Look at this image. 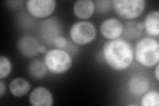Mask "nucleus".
<instances>
[{
  "label": "nucleus",
  "instance_id": "nucleus-1",
  "mask_svg": "<svg viewBox=\"0 0 159 106\" xmlns=\"http://www.w3.org/2000/svg\"><path fill=\"white\" fill-rule=\"evenodd\" d=\"M104 61L109 68L121 72L131 65L134 52L131 44L123 39L109 40L104 44L102 48Z\"/></svg>",
  "mask_w": 159,
  "mask_h": 106
},
{
  "label": "nucleus",
  "instance_id": "nucleus-2",
  "mask_svg": "<svg viewBox=\"0 0 159 106\" xmlns=\"http://www.w3.org/2000/svg\"><path fill=\"white\" fill-rule=\"evenodd\" d=\"M137 61L145 67H152L159 60V44L156 39L145 37L139 40L135 48Z\"/></svg>",
  "mask_w": 159,
  "mask_h": 106
},
{
  "label": "nucleus",
  "instance_id": "nucleus-3",
  "mask_svg": "<svg viewBox=\"0 0 159 106\" xmlns=\"http://www.w3.org/2000/svg\"><path fill=\"white\" fill-rule=\"evenodd\" d=\"M43 62L50 72L61 74L70 69L73 60L71 55L65 50L53 48L45 53Z\"/></svg>",
  "mask_w": 159,
  "mask_h": 106
},
{
  "label": "nucleus",
  "instance_id": "nucleus-4",
  "mask_svg": "<svg viewBox=\"0 0 159 106\" xmlns=\"http://www.w3.org/2000/svg\"><path fill=\"white\" fill-rule=\"evenodd\" d=\"M112 6L117 16L131 20L139 17L145 9V0H114Z\"/></svg>",
  "mask_w": 159,
  "mask_h": 106
},
{
  "label": "nucleus",
  "instance_id": "nucleus-5",
  "mask_svg": "<svg viewBox=\"0 0 159 106\" xmlns=\"http://www.w3.org/2000/svg\"><path fill=\"white\" fill-rule=\"evenodd\" d=\"M69 35L73 43L78 45H86L95 40L97 31L92 23L82 21L72 25Z\"/></svg>",
  "mask_w": 159,
  "mask_h": 106
},
{
  "label": "nucleus",
  "instance_id": "nucleus-6",
  "mask_svg": "<svg viewBox=\"0 0 159 106\" xmlns=\"http://www.w3.org/2000/svg\"><path fill=\"white\" fill-rule=\"evenodd\" d=\"M57 6L54 0H28L26 2V8L33 17L38 19H44L53 13Z\"/></svg>",
  "mask_w": 159,
  "mask_h": 106
},
{
  "label": "nucleus",
  "instance_id": "nucleus-7",
  "mask_svg": "<svg viewBox=\"0 0 159 106\" xmlns=\"http://www.w3.org/2000/svg\"><path fill=\"white\" fill-rule=\"evenodd\" d=\"M102 36L109 40L117 39L123 31V25L116 18H108L102 22L99 28Z\"/></svg>",
  "mask_w": 159,
  "mask_h": 106
},
{
  "label": "nucleus",
  "instance_id": "nucleus-8",
  "mask_svg": "<svg viewBox=\"0 0 159 106\" xmlns=\"http://www.w3.org/2000/svg\"><path fill=\"white\" fill-rule=\"evenodd\" d=\"M29 100L33 106H51L54 102V98L48 89L39 86L32 90Z\"/></svg>",
  "mask_w": 159,
  "mask_h": 106
},
{
  "label": "nucleus",
  "instance_id": "nucleus-9",
  "mask_svg": "<svg viewBox=\"0 0 159 106\" xmlns=\"http://www.w3.org/2000/svg\"><path fill=\"white\" fill-rule=\"evenodd\" d=\"M39 43L37 40L29 35H25L19 39L17 47L19 52L26 57H35L39 53Z\"/></svg>",
  "mask_w": 159,
  "mask_h": 106
},
{
  "label": "nucleus",
  "instance_id": "nucleus-10",
  "mask_svg": "<svg viewBox=\"0 0 159 106\" xmlns=\"http://www.w3.org/2000/svg\"><path fill=\"white\" fill-rule=\"evenodd\" d=\"M128 88L131 94L140 96L148 91L150 82L145 76L134 75L129 80Z\"/></svg>",
  "mask_w": 159,
  "mask_h": 106
},
{
  "label": "nucleus",
  "instance_id": "nucleus-11",
  "mask_svg": "<svg viewBox=\"0 0 159 106\" xmlns=\"http://www.w3.org/2000/svg\"><path fill=\"white\" fill-rule=\"evenodd\" d=\"M95 12V3L92 0H78L73 6V13L76 17L86 19Z\"/></svg>",
  "mask_w": 159,
  "mask_h": 106
},
{
  "label": "nucleus",
  "instance_id": "nucleus-12",
  "mask_svg": "<svg viewBox=\"0 0 159 106\" xmlns=\"http://www.w3.org/2000/svg\"><path fill=\"white\" fill-rule=\"evenodd\" d=\"M144 29L152 37L159 35V12L158 10L148 13L143 22Z\"/></svg>",
  "mask_w": 159,
  "mask_h": 106
},
{
  "label": "nucleus",
  "instance_id": "nucleus-13",
  "mask_svg": "<svg viewBox=\"0 0 159 106\" xmlns=\"http://www.w3.org/2000/svg\"><path fill=\"white\" fill-rule=\"evenodd\" d=\"M9 91L15 97L21 98L25 95L31 89V84L23 78L13 79L9 84Z\"/></svg>",
  "mask_w": 159,
  "mask_h": 106
},
{
  "label": "nucleus",
  "instance_id": "nucleus-14",
  "mask_svg": "<svg viewBox=\"0 0 159 106\" xmlns=\"http://www.w3.org/2000/svg\"><path fill=\"white\" fill-rule=\"evenodd\" d=\"M28 71L33 78L40 79L45 76L47 68L44 62L40 60H34L29 64Z\"/></svg>",
  "mask_w": 159,
  "mask_h": 106
},
{
  "label": "nucleus",
  "instance_id": "nucleus-15",
  "mask_svg": "<svg viewBox=\"0 0 159 106\" xmlns=\"http://www.w3.org/2000/svg\"><path fill=\"white\" fill-rule=\"evenodd\" d=\"M123 33L127 39H135L141 36L143 31L139 29L137 22L131 21L123 25Z\"/></svg>",
  "mask_w": 159,
  "mask_h": 106
},
{
  "label": "nucleus",
  "instance_id": "nucleus-16",
  "mask_svg": "<svg viewBox=\"0 0 159 106\" xmlns=\"http://www.w3.org/2000/svg\"><path fill=\"white\" fill-rule=\"evenodd\" d=\"M142 106H158L159 105V93L158 91H147L143 95L141 99Z\"/></svg>",
  "mask_w": 159,
  "mask_h": 106
},
{
  "label": "nucleus",
  "instance_id": "nucleus-17",
  "mask_svg": "<svg viewBox=\"0 0 159 106\" xmlns=\"http://www.w3.org/2000/svg\"><path fill=\"white\" fill-rule=\"evenodd\" d=\"M12 70V64L6 56L0 57V79L7 78Z\"/></svg>",
  "mask_w": 159,
  "mask_h": 106
},
{
  "label": "nucleus",
  "instance_id": "nucleus-18",
  "mask_svg": "<svg viewBox=\"0 0 159 106\" xmlns=\"http://www.w3.org/2000/svg\"><path fill=\"white\" fill-rule=\"evenodd\" d=\"M112 6V2L110 1H97L95 3V8L96 7L97 11L99 13L107 12Z\"/></svg>",
  "mask_w": 159,
  "mask_h": 106
},
{
  "label": "nucleus",
  "instance_id": "nucleus-19",
  "mask_svg": "<svg viewBox=\"0 0 159 106\" xmlns=\"http://www.w3.org/2000/svg\"><path fill=\"white\" fill-rule=\"evenodd\" d=\"M67 40L65 37H64L61 35L57 37L55 39L53 40V44L57 48L60 49H64L65 48L67 44Z\"/></svg>",
  "mask_w": 159,
  "mask_h": 106
},
{
  "label": "nucleus",
  "instance_id": "nucleus-20",
  "mask_svg": "<svg viewBox=\"0 0 159 106\" xmlns=\"http://www.w3.org/2000/svg\"><path fill=\"white\" fill-rule=\"evenodd\" d=\"M6 92V85L3 81V79L0 80V98H2Z\"/></svg>",
  "mask_w": 159,
  "mask_h": 106
},
{
  "label": "nucleus",
  "instance_id": "nucleus-21",
  "mask_svg": "<svg viewBox=\"0 0 159 106\" xmlns=\"http://www.w3.org/2000/svg\"><path fill=\"white\" fill-rule=\"evenodd\" d=\"M48 51L47 47L45 46H44V45H39V48H38V52L39 53H41V54H44L46 53Z\"/></svg>",
  "mask_w": 159,
  "mask_h": 106
},
{
  "label": "nucleus",
  "instance_id": "nucleus-22",
  "mask_svg": "<svg viewBox=\"0 0 159 106\" xmlns=\"http://www.w3.org/2000/svg\"><path fill=\"white\" fill-rule=\"evenodd\" d=\"M154 73H155V76L157 81L158 82V80H159V65L158 64L156 66V68L155 69V71H154Z\"/></svg>",
  "mask_w": 159,
  "mask_h": 106
}]
</instances>
